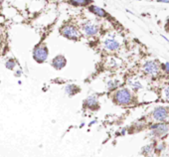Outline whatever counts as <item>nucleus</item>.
Segmentation results:
<instances>
[{
	"label": "nucleus",
	"instance_id": "f257e3e1",
	"mask_svg": "<svg viewBox=\"0 0 169 157\" xmlns=\"http://www.w3.org/2000/svg\"><path fill=\"white\" fill-rule=\"evenodd\" d=\"M114 100L117 104L121 105H128L131 104L133 102V97L130 90L127 89H121L116 90L114 95Z\"/></svg>",
	"mask_w": 169,
	"mask_h": 157
},
{
	"label": "nucleus",
	"instance_id": "f03ea898",
	"mask_svg": "<svg viewBox=\"0 0 169 157\" xmlns=\"http://www.w3.org/2000/svg\"><path fill=\"white\" fill-rule=\"evenodd\" d=\"M49 56V50L44 44H39L33 50V58L37 63H44Z\"/></svg>",
	"mask_w": 169,
	"mask_h": 157
},
{
	"label": "nucleus",
	"instance_id": "7ed1b4c3",
	"mask_svg": "<svg viewBox=\"0 0 169 157\" xmlns=\"http://www.w3.org/2000/svg\"><path fill=\"white\" fill-rule=\"evenodd\" d=\"M61 34L66 37V38L70 39V40H78L80 37V33L78 29L73 25H65L61 28Z\"/></svg>",
	"mask_w": 169,
	"mask_h": 157
},
{
	"label": "nucleus",
	"instance_id": "20e7f679",
	"mask_svg": "<svg viewBox=\"0 0 169 157\" xmlns=\"http://www.w3.org/2000/svg\"><path fill=\"white\" fill-rule=\"evenodd\" d=\"M168 115H169L168 109L164 107H155L152 112V116L156 121H164L168 117Z\"/></svg>",
	"mask_w": 169,
	"mask_h": 157
},
{
	"label": "nucleus",
	"instance_id": "39448f33",
	"mask_svg": "<svg viewBox=\"0 0 169 157\" xmlns=\"http://www.w3.org/2000/svg\"><path fill=\"white\" fill-rule=\"evenodd\" d=\"M143 70L147 75L150 76H155L157 75L159 72V67L158 65L153 61H149V62H146L143 66Z\"/></svg>",
	"mask_w": 169,
	"mask_h": 157
},
{
	"label": "nucleus",
	"instance_id": "423d86ee",
	"mask_svg": "<svg viewBox=\"0 0 169 157\" xmlns=\"http://www.w3.org/2000/svg\"><path fill=\"white\" fill-rule=\"evenodd\" d=\"M151 129H152L153 135L163 136L168 132L169 127L167 124H165V123H158V124H156V125H153L151 127Z\"/></svg>",
	"mask_w": 169,
	"mask_h": 157
},
{
	"label": "nucleus",
	"instance_id": "0eeeda50",
	"mask_svg": "<svg viewBox=\"0 0 169 157\" xmlns=\"http://www.w3.org/2000/svg\"><path fill=\"white\" fill-rule=\"evenodd\" d=\"M83 31L87 36H95L99 32V26L95 25V24L90 23V22H87L83 26Z\"/></svg>",
	"mask_w": 169,
	"mask_h": 157
},
{
	"label": "nucleus",
	"instance_id": "6e6552de",
	"mask_svg": "<svg viewBox=\"0 0 169 157\" xmlns=\"http://www.w3.org/2000/svg\"><path fill=\"white\" fill-rule=\"evenodd\" d=\"M66 64H67V60H66V58L63 55L57 56L52 61V66L56 70H62L63 68H65Z\"/></svg>",
	"mask_w": 169,
	"mask_h": 157
},
{
	"label": "nucleus",
	"instance_id": "1a4fd4ad",
	"mask_svg": "<svg viewBox=\"0 0 169 157\" xmlns=\"http://www.w3.org/2000/svg\"><path fill=\"white\" fill-rule=\"evenodd\" d=\"M85 107L89 109H92V110H95L97 109H99V100L95 97H89L88 99H86L85 100Z\"/></svg>",
	"mask_w": 169,
	"mask_h": 157
},
{
	"label": "nucleus",
	"instance_id": "9d476101",
	"mask_svg": "<svg viewBox=\"0 0 169 157\" xmlns=\"http://www.w3.org/2000/svg\"><path fill=\"white\" fill-rule=\"evenodd\" d=\"M104 44L106 49L109 51H116V50H119V47H121L119 43L117 42L116 40H114V39H107Z\"/></svg>",
	"mask_w": 169,
	"mask_h": 157
},
{
	"label": "nucleus",
	"instance_id": "9b49d317",
	"mask_svg": "<svg viewBox=\"0 0 169 157\" xmlns=\"http://www.w3.org/2000/svg\"><path fill=\"white\" fill-rule=\"evenodd\" d=\"M89 10L90 12H93L94 14H95V15L100 16V17H106L107 16V12L104 10V9L100 8V7L97 6H95V5H92L89 8Z\"/></svg>",
	"mask_w": 169,
	"mask_h": 157
},
{
	"label": "nucleus",
	"instance_id": "f8f14e48",
	"mask_svg": "<svg viewBox=\"0 0 169 157\" xmlns=\"http://www.w3.org/2000/svg\"><path fill=\"white\" fill-rule=\"evenodd\" d=\"M80 88L77 87L75 85H69L66 87V93H67L69 95H77L78 93H80Z\"/></svg>",
	"mask_w": 169,
	"mask_h": 157
},
{
	"label": "nucleus",
	"instance_id": "ddd939ff",
	"mask_svg": "<svg viewBox=\"0 0 169 157\" xmlns=\"http://www.w3.org/2000/svg\"><path fill=\"white\" fill-rule=\"evenodd\" d=\"M70 2L74 5H88L89 3H92V0H70Z\"/></svg>",
	"mask_w": 169,
	"mask_h": 157
},
{
	"label": "nucleus",
	"instance_id": "4468645a",
	"mask_svg": "<svg viewBox=\"0 0 169 157\" xmlns=\"http://www.w3.org/2000/svg\"><path fill=\"white\" fill-rule=\"evenodd\" d=\"M15 66H16V62L13 59H9L5 63V67L8 69V70H13V69L15 68Z\"/></svg>",
	"mask_w": 169,
	"mask_h": 157
},
{
	"label": "nucleus",
	"instance_id": "2eb2a0df",
	"mask_svg": "<svg viewBox=\"0 0 169 157\" xmlns=\"http://www.w3.org/2000/svg\"><path fill=\"white\" fill-rule=\"evenodd\" d=\"M152 144H149V145L144 146L142 148V153L143 154H149L151 151H152Z\"/></svg>",
	"mask_w": 169,
	"mask_h": 157
},
{
	"label": "nucleus",
	"instance_id": "dca6fc26",
	"mask_svg": "<svg viewBox=\"0 0 169 157\" xmlns=\"http://www.w3.org/2000/svg\"><path fill=\"white\" fill-rule=\"evenodd\" d=\"M116 87H117V82H114V81H109V82L107 83V89H109V90L116 89Z\"/></svg>",
	"mask_w": 169,
	"mask_h": 157
},
{
	"label": "nucleus",
	"instance_id": "f3484780",
	"mask_svg": "<svg viewBox=\"0 0 169 157\" xmlns=\"http://www.w3.org/2000/svg\"><path fill=\"white\" fill-rule=\"evenodd\" d=\"M162 68H163V70H165V72H166V73H169V63L163 64V65H162Z\"/></svg>",
	"mask_w": 169,
	"mask_h": 157
},
{
	"label": "nucleus",
	"instance_id": "a211bd4d",
	"mask_svg": "<svg viewBox=\"0 0 169 157\" xmlns=\"http://www.w3.org/2000/svg\"><path fill=\"white\" fill-rule=\"evenodd\" d=\"M132 87H133V89H135V90H138V89H141V88H142L139 83H134V84H132Z\"/></svg>",
	"mask_w": 169,
	"mask_h": 157
},
{
	"label": "nucleus",
	"instance_id": "6ab92c4d",
	"mask_svg": "<svg viewBox=\"0 0 169 157\" xmlns=\"http://www.w3.org/2000/svg\"><path fill=\"white\" fill-rule=\"evenodd\" d=\"M164 93H165V97H166V99L169 100V87L166 88L165 90H164Z\"/></svg>",
	"mask_w": 169,
	"mask_h": 157
},
{
	"label": "nucleus",
	"instance_id": "aec40b11",
	"mask_svg": "<svg viewBox=\"0 0 169 157\" xmlns=\"http://www.w3.org/2000/svg\"><path fill=\"white\" fill-rule=\"evenodd\" d=\"M22 75V73H21V71L19 70V71H16V73H15V76L16 77H20V76Z\"/></svg>",
	"mask_w": 169,
	"mask_h": 157
},
{
	"label": "nucleus",
	"instance_id": "412c9836",
	"mask_svg": "<svg viewBox=\"0 0 169 157\" xmlns=\"http://www.w3.org/2000/svg\"><path fill=\"white\" fill-rule=\"evenodd\" d=\"M158 2H163V3H169V0H158Z\"/></svg>",
	"mask_w": 169,
	"mask_h": 157
}]
</instances>
